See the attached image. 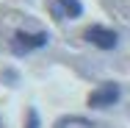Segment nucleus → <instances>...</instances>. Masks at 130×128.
<instances>
[{"label":"nucleus","instance_id":"4","mask_svg":"<svg viewBox=\"0 0 130 128\" xmlns=\"http://www.w3.org/2000/svg\"><path fill=\"white\" fill-rule=\"evenodd\" d=\"M64 8H67V14L69 17H80L83 14V6H80V0H58Z\"/></svg>","mask_w":130,"mask_h":128},{"label":"nucleus","instance_id":"3","mask_svg":"<svg viewBox=\"0 0 130 128\" xmlns=\"http://www.w3.org/2000/svg\"><path fill=\"white\" fill-rule=\"evenodd\" d=\"M47 42H50V36H47V33H33V36H30V33H17V36H14V48H17V50L44 48Z\"/></svg>","mask_w":130,"mask_h":128},{"label":"nucleus","instance_id":"2","mask_svg":"<svg viewBox=\"0 0 130 128\" xmlns=\"http://www.w3.org/2000/svg\"><path fill=\"white\" fill-rule=\"evenodd\" d=\"M91 45H97V48H103V50H111V48H116V33L111 31V28H103V25H91L86 28V33H83Z\"/></svg>","mask_w":130,"mask_h":128},{"label":"nucleus","instance_id":"1","mask_svg":"<svg viewBox=\"0 0 130 128\" xmlns=\"http://www.w3.org/2000/svg\"><path fill=\"white\" fill-rule=\"evenodd\" d=\"M116 100H119V86L116 84H103L100 89H94L89 95V106L91 109H108V106H113Z\"/></svg>","mask_w":130,"mask_h":128}]
</instances>
